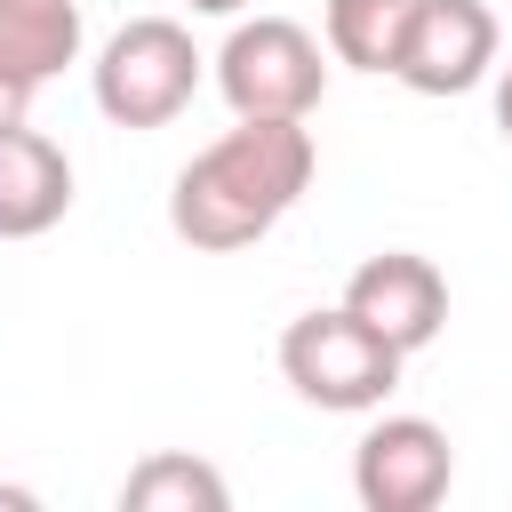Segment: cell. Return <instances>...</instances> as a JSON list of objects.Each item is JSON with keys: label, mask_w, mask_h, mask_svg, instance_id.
<instances>
[{"label": "cell", "mask_w": 512, "mask_h": 512, "mask_svg": "<svg viewBox=\"0 0 512 512\" xmlns=\"http://www.w3.org/2000/svg\"><path fill=\"white\" fill-rule=\"evenodd\" d=\"M320 152L304 120H240L216 144H200L168 184V232L200 256L256 248L312 184Z\"/></svg>", "instance_id": "obj_1"}, {"label": "cell", "mask_w": 512, "mask_h": 512, "mask_svg": "<svg viewBox=\"0 0 512 512\" xmlns=\"http://www.w3.org/2000/svg\"><path fill=\"white\" fill-rule=\"evenodd\" d=\"M400 360L352 304H328V312H296L280 328V376L296 384V400L328 408V416H368L384 408V392L400 384Z\"/></svg>", "instance_id": "obj_2"}, {"label": "cell", "mask_w": 512, "mask_h": 512, "mask_svg": "<svg viewBox=\"0 0 512 512\" xmlns=\"http://www.w3.org/2000/svg\"><path fill=\"white\" fill-rule=\"evenodd\" d=\"M200 64H208V56L192 48V32H184L176 16H128V24L96 48L88 88H96V112H104L112 128H168V120L192 104Z\"/></svg>", "instance_id": "obj_3"}, {"label": "cell", "mask_w": 512, "mask_h": 512, "mask_svg": "<svg viewBox=\"0 0 512 512\" xmlns=\"http://www.w3.org/2000/svg\"><path fill=\"white\" fill-rule=\"evenodd\" d=\"M320 48H328V40H312L296 16H248V24H232L224 48L208 56L232 120H304V112L328 96Z\"/></svg>", "instance_id": "obj_4"}, {"label": "cell", "mask_w": 512, "mask_h": 512, "mask_svg": "<svg viewBox=\"0 0 512 512\" xmlns=\"http://www.w3.org/2000/svg\"><path fill=\"white\" fill-rule=\"evenodd\" d=\"M456 480V448L432 416H376L352 448V496L368 512H432Z\"/></svg>", "instance_id": "obj_5"}, {"label": "cell", "mask_w": 512, "mask_h": 512, "mask_svg": "<svg viewBox=\"0 0 512 512\" xmlns=\"http://www.w3.org/2000/svg\"><path fill=\"white\" fill-rule=\"evenodd\" d=\"M496 48H504V32H496L488 0H416L392 80L416 96H464L496 72Z\"/></svg>", "instance_id": "obj_6"}, {"label": "cell", "mask_w": 512, "mask_h": 512, "mask_svg": "<svg viewBox=\"0 0 512 512\" xmlns=\"http://www.w3.org/2000/svg\"><path fill=\"white\" fill-rule=\"evenodd\" d=\"M344 304H352L392 352H424V344L448 328V280H440V264L416 256V248H384V256L352 264Z\"/></svg>", "instance_id": "obj_7"}, {"label": "cell", "mask_w": 512, "mask_h": 512, "mask_svg": "<svg viewBox=\"0 0 512 512\" xmlns=\"http://www.w3.org/2000/svg\"><path fill=\"white\" fill-rule=\"evenodd\" d=\"M72 208V160L32 120L0 136V240H40Z\"/></svg>", "instance_id": "obj_8"}, {"label": "cell", "mask_w": 512, "mask_h": 512, "mask_svg": "<svg viewBox=\"0 0 512 512\" xmlns=\"http://www.w3.org/2000/svg\"><path fill=\"white\" fill-rule=\"evenodd\" d=\"M0 64L32 88L80 64V0H0Z\"/></svg>", "instance_id": "obj_9"}, {"label": "cell", "mask_w": 512, "mask_h": 512, "mask_svg": "<svg viewBox=\"0 0 512 512\" xmlns=\"http://www.w3.org/2000/svg\"><path fill=\"white\" fill-rule=\"evenodd\" d=\"M408 8L416 0H320V40L352 72H392L408 40Z\"/></svg>", "instance_id": "obj_10"}, {"label": "cell", "mask_w": 512, "mask_h": 512, "mask_svg": "<svg viewBox=\"0 0 512 512\" xmlns=\"http://www.w3.org/2000/svg\"><path fill=\"white\" fill-rule=\"evenodd\" d=\"M120 504H128V512H224L232 488H224L216 464H200V456H184V448H160V456H144V464L120 480Z\"/></svg>", "instance_id": "obj_11"}, {"label": "cell", "mask_w": 512, "mask_h": 512, "mask_svg": "<svg viewBox=\"0 0 512 512\" xmlns=\"http://www.w3.org/2000/svg\"><path fill=\"white\" fill-rule=\"evenodd\" d=\"M32 96H40V88H32V80H16V72H8V64H0V136H8V128H24V120H32Z\"/></svg>", "instance_id": "obj_12"}, {"label": "cell", "mask_w": 512, "mask_h": 512, "mask_svg": "<svg viewBox=\"0 0 512 512\" xmlns=\"http://www.w3.org/2000/svg\"><path fill=\"white\" fill-rule=\"evenodd\" d=\"M496 136L512 144V56L496 64Z\"/></svg>", "instance_id": "obj_13"}, {"label": "cell", "mask_w": 512, "mask_h": 512, "mask_svg": "<svg viewBox=\"0 0 512 512\" xmlns=\"http://www.w3.org/2000/svg\"><path fill=\"white\" fill-rule=\"evenodd\" d=\"M192 8H200V16H240L248 0H192Z\"/></svg>", "instance_id": "obj_14"}]
</instances>
